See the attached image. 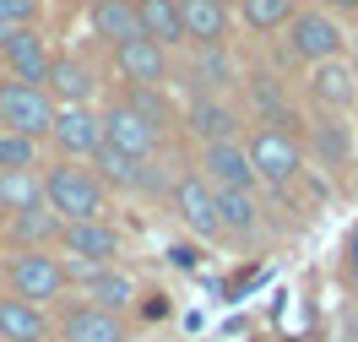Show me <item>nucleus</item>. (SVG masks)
Wrapping results in <instances>:
<instances>
[{
	"label": "nucleus",
	"mask_w": 358,
	"mask_h": 342,
	"mask_svg": "<svg viewBox=\"0 0 358 342\" xmlns=\"http://www.w3.org/2000/svg\"><path fill=\"white\" fill-rule=\"evenodd\" d=\"M44 206H49V212H60L66 223H92V218L109 212V190H103V180L87 174V169L55 163V169L44 174Z\"/></svg>",
	"instance_id": "1"
},
{
	"label": "nucleus",
	"mask_w": 358,
	"mask_h": 342,
	"mask_svg": "<svg viewBox=\"0 0 358 342\" xmlns=\"http://www.w3.org/2000/svg\"><path fill=\"white\" fill-rule=\"evenodd\" d=\"M6 283H11V299H27V304H60L71 294L66 283V255L55 250H17L6 261Z\"/></svg>",
	"instance_id": "2"
},
{
	"label": "nucleus",
	"mask_w": 358,
	"mask_h": 342,
	"mask_svg": "<svg viewBox=\"0 0 358 342\" xmlns=\"http://www.w3.org/2000/svg\"><path fill=\"white\" fill-rule=\"evenodd\" d=\"M245 152H250V169H255V185H271V190H288L304 169V147L299 136L277 131V125H255L245 136Z\"/></svg>",
	"instance_id": "3"
},
{
	"label": "nucleus",
	"mask_w": 358,
	"mask_h": 342,
	"mask_svg": "<svg viewBox=\"0 0 358 342\" xmlns=\"http://www.w3.org/2000/svg\"><path fill=\"white\" fill-rule=\"evenodd\" d=\"M55 125V98L49 87H27V82H11L0 76V131H17V136H49Z\"/></svg>",
	"instance_id": "4"
},
{
	"label": "nucleus",
	"mask_w": 358,
	"mask_h": 342,
	"mask_svg": "<svg viewBox=\"0 0 358 342\" xmlns=\"http://www.w3.org/2000/svg\"><path fill=\"white\" fill-rule=\"evenodd\" d=\"M288 49L293 60H304V66H320V60H342V27H336L331 11H293L288 22Z\"/></svg>",
	"instance_id": "5"
},
{
	"label": "nucleus",
	"mask_w": 358,
	"mask_h": 342,
	"mask_svg": "<svg viewBox=\"0 0 358 342\" xmlns=\"http://www.w3.org/2000/svg\"><path fill=\"white\" fill-rule=\"evenodd\" d=\"M169 206H174V218L196 239H223V223H217V190L201 180V174H185V180L169 185Z\"/></svg>",
	"instance_id": "6"
},
{
	"label": "nucleus",
	"mask_w": 358,
	"mask_h": 342,
	"mask_svg": "<svg viewBox=\"0 0 358 342\" xmlns=\"http://www.w3.org/2000/svg\"><path fill=\"white\" fill-rule=\"evenodd\" d=\"M98 120H103V141H109V147H120L125 158H136V163L157 158V141H163V136H157V131L131 109V104H125V98H114Z\"/></svg>",
	"instance_id": "7"
},
{
	"label": "nucleus",
	"mask_w": 358,
	"mask_h": 342,
	"mask_svg": "<svg viewBox=\"0 0 358 342\" xmlns=\"http://www.w3.org/2000/svg\"><path fill=\"white\" fill-rule=\"evenodd\" d=\"M201 180L212 190H255V169H250L245 141H206L201 147Z\"/></svg>",
	"instance_id": "8"
},
{
	"label": "nucleus",
	"mask_w": 358,
	"mask_h": 342,
	"mask_svg": "<svg viewBox=\"0 0 358 342\" xmlns=\"http://www.w3.org/2000/svg\"><path fill=\"white\" fill-rule=\"evenodd\" d=\"M120 228L109 223V218H92V223H66V234H60V255H71V261H98V266H114L120 261Z\"/></svg>",
	"instance_id": "9"
},
{
	"label": "nucleus",
	"mask_w": 358,
	"mask_h": 342,
	"mask_svg": "<svg viewBox=\"0 0 358 342\" xmlns=\"http://www.w3.org/2000/svg\"><path fill=\"white\" fill-rule=\"evenodd\" d=\"M114 66H120V76H125L131 87H163V76H169V49L152 44L147 33H136L125 44H114Z\"/></svg>",
	"instance_id": "10"
},
{
	"label": "nucleus",
	"mask_w": 358,
	"mask_h": 342,
	"mask_svg": "<svg viewBox=\"0 0 358 342\" xmlns=\"http://www.w3.org/2000/svg\"><path fill=\"white\" fill-rule=\"evenodd\" d=\"M11 66V82H27V87H49V49H44V33L38 27H11V44L0 55Z\"/></svg>",
	"instance_id": "11"
},
{
	"label": "nucleus",
	"mask_w": 358,
	"mask_h": 342,
	"mask_svg": "<svg viewBox=\"0 0 358 342\" xmlns=\"http://www.w3.org/2000/svg\"><path fill=\"white\" fill-rule=\"evenodd\" d=\"M60 342H131V326L98 304H71L60 315Z\"/></svg>",
	"instance_id": "12"
},
{
	"label": "nucleus",
	"mask_w": 358,
	"mask_h": 342,
	"mask_svg": "<svg viewBox=\"0 0 358 342\" xmlns=\"http://www.w3.org/2000/svg\"><path fill=\"white\" fill-rule=\"evenodd\" d=\"M185 131L201 141H234L239 136V109L228 104V98H212V92H196L190 98V109H185Z\"/></svg>",
	"instance_id": "13"
},
{
	"label": "nucleus",
	"mask_w": 358,
	"mask_h": 342,
	"mask_svg": "<svg viewBox=\"0 0 358 342\" xmlns=\"http://www.w3.org/2000/svg\"><path fill=\"white\" fill-rule=\"evenodd\" d=\"M49 141H55L66 158H92V152L103 147V120L92 109H55Z\"/></svg>",
	"instance_id": "14"
},
{
	"label": "nucleus",
	"mask_w": 358,
	"mask_h": 342,
	"mask_svg": "<svg viewBox=\"0 0 358 342\" xmlns=\"http://www.w3.org/2000/svg\"><path fill=\"white\" fill-rule=\"evenodd\" d=\"M92 92H98V71H92L87 60L60 55V60L49 66V98H55V109H87Z\"/></svg>",
	"instance_id": "15"
},
{
	"label": "nucleus",
	"mask_w": 358,
	"mask_h": 342,
	"mask_svg": "<svg viewBox=\"0 0 358 342\" xmlns=\"http://www.w3.org/2000/svg\"><path fill=\"white\" fill-rule=\"evenodd\" d=\"M190 82H196V92L228 98V87L239 82V66H234L228 44H190Z\"/></svg>",
	"instance_id": "16"
},
{
	"label": "nucleus",
	"mask_w": 358,
	"mask_h": 342,
	"mask_svg": "<svg viewBox=\"0 0 358 342\" xmlns=\"http://www.w3.org/2000/svg\"><path fill=\"white\" fill-rule=\"evenodd\" d=\"M310 98L326 114H348V109H353V98H358V71L342 66V60H320L315 76H310Z\"/></svg>",
	"instance_id": "17"
},
{
	"label": "nucleus",
	"mask_w": 358,
	"mask_h": 342,
	"mask_svg": "<svg viewBox=\"0 0 358 342\" xmlns=\"http://www.w3.org/2000/svg\"><path fill=\"white\" fill-rule=\"evenodd\" d=\"M66 234V218L49 212V206H27V212H11V245L17 250H55Z\"/></svg>",
	"instance_id": "18"
},
{
	"label": "nucleus",
	"mask_w": 358,
	"mask_h": 342,
	"mask_svg": "<svg viewBox=\"0 0 358 342\" xmlns=\"http://www.w3.org/2000/svg\"><path fill=\"white\" fill-rule=\"evenodd\" d=\"M185 44H228V6L223 0H179Z\"/></svg>",
	"instance_id": "19"
},
{
	"label": "nucleus",
	"mask_w": 358,
	"mask_h": 342,
	"mask_svg": "<svg viewBox=\"0 0 358 342\" xmlns=\"http://www.w3.org/2000/svg\"><path fill=\"white\" fill-rule=\"evenodd\" d=\"M136 22L141 33L163 49H179L185 44V22H179V0H136Z\"/></svg>",
	"instance_id": "20"
},
{
	"label": "nucleus",
	"mask_w": 358,
	"mask_h": 342,
	"mask_svg": "<svg viewBox=\"0 0 358 342\" xmlns=\"http://www.w3.org/2000/svg\"><path fill=\"white\" fill-rule=\"evenodd\" d=\"M0 342H49V320L27 299H0Z\"/></svg>",
	"instance_id": "21"
},
{
	"label": "nucleus",
	"mask_w": 358,
	"mask_h": 342,
	"mask_svg": "<svg viewBox=\"0 0 358 342\" xmlns=\"http://www.w3.org/2000/svg\"><path fill=\"white\" fill-rule=\"evenodd\" d=\"M217 223H223V234H234V239H255V228H261L255 190H217Z\"/></svg>",
	"instance_id": "22"
},
{
	"label": "nucleus",
	"mask_w": 358,
	"mask_h": 342,
	"mask_svg": "<svg viewBox=\"0 0 358 342\" xmlns=\"http://www.w3.org/2000/svg\"><path fill=\"white\" fill-rule=\"evenodd\" d=\"M92 33L103 38V44H125V38H136L141 33V22H136V0H92Z\"/></svg>",
	"instance_id": "23"
},
{
	"label": "nucleus",
	"mask_w": 358,
	"mask_h": 342,
	"mask_svg": "<svg viewBox=\"0 0 358 342\" xmlns=\"http://www.w3.org/2000/svg\"><path fill=\"white\" fill-rule=\"evenodd\" d=\"M250 98H255V114H261V125H277V131L299 136V114H293L288 92L277 87L271 76H255V82H250Z\"/></svg>",
	"instance_id": "24"
},
{
	"label": "nucleus",
	"mask_w": 358,
	"mask_h": 342,
	"mask_svg": "<svg viewBox=\"0 0 358 342\" xmlns=\"http://www.w3.org/2000/svg\"><path fill=\"white\" fill-rule=\"evenodd\" d=\"M310 141H315V158L326 163V169H342V163L353 158V141H348L342 114H320V120H310Z\"/></svg>",
	"instance_id": "25"
},
{
	"label": "nucleus",
	"mask_w": 358,
	"mask_h": 342,
	"mask_svg": "<svg viewBox=\"0 0 358 342\" xmlns=\"http://www.w3.org/2000/svg\"><path fill=\"white\" fill-rule=\"evenodd\" d=\"M87 304L109 310V315H125V310L136 304V277L120 272V266H103V272H98V283L87 288Z\"/></svg>",
	"instance_id": "26"
},
{
	"label": "nucleus",
	"mask_w": 358,
	"mask_h": 342,
	"mask_svg": "<svg viewBox=\"0 0 358 342\" xmlns=\"http://www.w3.org/2000/svg\"><path fill=\"white\" fill-rule=\"evenodd\" d=\"M27 206H44V174L38 169H11L0 174V212H27Z\"/></svg>",
	"instance_id": "27"
},
{
	"label": "nucleus",
	"mask_w": 358,
	"mask_h": 342,
	"mask_svg": "<svg viewBox=\"0 0 358 342\" xmlns=\"http://www.w3.org/2000/svg\"><path fill=\"white\" fill-rule=\"evenodd\" d=\"M92 163H98V180H103V190H136V180H141V163L136 158H125L120 147H98L92 152Z\"/></svg>",
	"instance_id": "28"
},
{
	"label": "nucleus",
	"mask_w": 358,
	"mask_h": 342,
	"mask_svg": "<svg viewBox=\"0 0 358 342\" xmlns=\"http://www.w3.org/2000/svg\"><path fill=\"white\" fill-rule=\"evenodd\" d=\"M293 11H299V0H239V17L250 33H277L293 22Z\"/></svg>",
	"instance_id": "29"
},
{
	"label": "nucleus",
	"mask_w": 358,
	"mask_h": 342,
	"mask_svg": "<svg viewBox=\"0 0 358 342\" xmlns=\"http://www.w3.org/2000/svg\"><path fill=\"white\" fill-rule=\"evenodd\" d=\"M11 169H38V141L0 131V174H11Z\"/></svg>",
	"instance_id": "30"
},
{
	"label": "nucleus",
	"mask_w": 358,
	"mask_h": 342,
	"mask_svg": "<svg viewBox=\"0 0 358 342\" xmlns=\"http://www.w3.org/2000/svg\"><path fill=\"white\" fill-rule=\"evenodd\" d=\"M125 104H131V109L141 114L147 125H152L157 136H163V131H169V120H174V109L157 98V87H131V92H125Z\"/></svg>",
	"instance_id": "31"
},
{
	"label": "nucleus",
	"mask_w": 358,
	"mask_h": 342,
	"mask_svg": "<svg viewBox=\"0 0 358 342\" xmlns=\"http://www.w3.org/2000/svg\"><path fill=\"white\" fill-rule=\"evenodd\" d=\"M33 17H38V0H0V22L33 27Z\"/></svg>",
	"instance_id": "32"
},
{
	"label": "nucleus",
	"mask_w": 358,
	"mask_h": 342,
	"mask_svg": "<svg viewBox=\"0 0 358 342\" xmlns=\"http://www.w3.org/2000/svg\"><path fill=\"white\" fill-rule=\"evenodd\" d=\"M342 277H348V288H358V223L348 234V245H342Z\"/></svg>",
	"instance_id": "33"
},
{
	"label": "nucleus",
	"mask_w": 358,
	"mask_h": 342,
	"mask_svg": "<svg viewBox=\"0 0 358 342\" xmlns=\"http://www.w3.org/2000/svg\"><path fill=\"white\" fill-rule=\"evenodd\" d=\"M320 11H342V17H358V0H320Z\"/></svg>",
	"instance_id": "34"
},
{
	"label": "nucleus",
	"mask_w": 358,
	"mask_h": 342,
	"mask_svg": "<svg viewBox=\"0 0 358 342\" xmlns=\"http://www.w3.org/2000/svg\"><path fill=\"white\" fill-rule=\"evenodd\" d=\"M169 261H174V266H185V272H190V266H196V250H185V245H174V250H169Z\"/></svg>",
	"instance_id": "35"
},
{
	"label": "nucleus",
	"mask_w": 358,
	"mask_h": 342,
	"mask_svg": "<svg viewBox=\"0 0 358 342\" xmlns=\"http://www.w3.org/2000/svg\"><path fill=\"white\" fill-rule=\"evenodd\" d=\"M342 326H348V342H358V310H348V320H342Z\"/></svg>",
	"instance_id": "36"
},
{
	"label": "nucleus",
	"mask_w": 358,
	"mask_h": 342,
	"mask_svg": "<svg viewBox=\"0 0 358 342\" xmlns=\"http://www.w3.org/2000/svg\"><path fill=\"white\" fill-rule=\"evenodd\" d=\"M6 44H11V22H0V55H6Z\"/></svg>",
	"instance_id": "37"
},
{
	"label": "nucleus",
	"mask_w": 358,
	"mask_h": 342,
	"mask_svg": "<svg viewBox=\"0 0 358 342\" xmlns=\"http://www.w3.org/2000/svg\"><path fill=\"white\" fill-rule=\"evenodd\" d=\"M0 218H6V212H0Z\"/></svg>",
	"instance_id": "38"
},
{
	"label": "nucleus",
	"mask_w": 358,
	"mask_h": 342,
	"mask_svg": "<svg viewBox=\"0 0 358 342\" xmlns=\"http://www.w3.org/2000/svg\"><path fill=\"white\" fill-rule=\"evenodd\" d=\"M223 6H228V0H223Z\"/></svg>",
	"instance_id": "39"
}]
</instances>
